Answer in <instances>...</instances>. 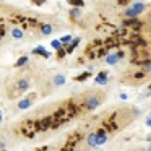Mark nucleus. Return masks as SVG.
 Returning <instances> with one entry per match:
<instances>
[{"label": "nucleus", "mask_w": 151, "mask_h": 151, "mask_svg": "<svg viewBox=\"0 0 151 151\" xmlns=\"http://www.w3.org/2000/svg\"><path fill=\"white\" fill-rule=\"evenodd\" d=\"M104 98H106V93L102 89H93V91L86 93L83 96V111L86 112L96 111L104 102Z\"/></svg>", "instance_id": "obj_1"}, {"label": "nucleus", "mask_w": 151, "mask_h": 151, "mask_svg": "<svg viewBox=\"0 0 151 151\" xmlns=\"http://www.w3.org/2000/svg\"><path fill=\"white\" fill-rule=\"evenodd\" d=\"M145 10H146V5H145L143 2H135L133 5H130V7L124 8L122 15H124L125 18H137L138 15H141Z\"/></svg>", "instance_id": "obj_2"}, {"label": "nucleus", "mask_w": 151, "mask_h": 151, "mask_svg": "<svg viewBox=\"0 0 151 151\" xmlns=\"http://www.w3.org/2000/svg\"><path fill=\"white\" fill-rule=\"evenodd\" d=\"M28 89H29V81H28L26 78L17 80V83H15V93H17V94H21V93L28 91Z\"/></svg>", "instance_id": "obj_3"}, {"label": "nucleus", "mask_w": 151, "mask_h": 151, "mask_svg": "<svg viewBox=\"0 0 151 151\" xmlns=\"http://www.w3.org/2000/svg\"><path fill=\"white\" fill-rule=\"evenodd\" d=\"M34 98H36V94L29 96V98H24V99H21V101L18 102V109H20V111H24V109L31 107V106H33V102H34Z\"/></svg>", "instance_id": "obj_4"}, {"label": "nucleus", "mask_w": 151, "mask_h": 151, "mask_svg": "<svg viewBox=\"0 0 151 151\" xmlns=\"http://www.w3.org/2000/svg\"><path fill=\"white\" fill-rule=\"evenodd\" d=\"M96 133H98V148H99V146H102L104 143H107V141H109V133L104 130V128L98 130Z\"/></svg>", "instance_id": "obj_5"}, {"label": "nucleus", "mask_w": 151, "mask_h": 151, "mask_svg": "<svg viewBox=\"0 0 151 151\" xmlns=\"http://www.w3.org/2000/svg\"><path fill=\"white\" fill-rule=\"evenodd\" d=\"M124 55L122 52H115V54H109V55H106V63L107 65H115V63L119 62V59Z\"/></svg>", "instance_id": "obj_6"}, {"label": "nucleus", "mask_w": 151, "mask_h": 151, "mask_svg": "<svg viewBox=\"0 0 151 151\" xmlns=\"http://www.w3.org/2000/svg\"><path fill=\"white\" fill-rule=\"evenodd\" d=\"M94 81L98 83V85H107V72H101L94 78Z\"/></svg>", "instance_id": "obj_7"}, {"label": "nucleus", "mask_w": 151, "mask_h": 151, "mask_svg": "<svg viewBox=\"0 0 151 151\" xmlns=\"http://www.w3.org/2000/svg\"><path fill=\"white\" fill-rule=\"evenodd\" d=\"M52 83H54V86H63L65 85V76H63L62 73H57V75L54 76Z\"/></svg>", "instance_id": "obj_8"}, {"label": "nucleus", "mask_w": 151, "mask_h": 151, "mask_svg": "<svg viewBox=\"0 0 151 151\" xmlns=\"http://www.w3.org/2000/svg\"><path fill=\"white\" fill-rule=\"evenodd\" d=\"M10 34H12L13 39H23V36H24L23 29H20V28H13V29L10 31Z\"/></svg>", "instance_id": "obj_9"}, {"label": "nucleus", "mask_w": 151, "mask_h": 151, "mask_svg": "<svg viewBox=\"0 0 151 151\" xmlns=\"http://www.w3.org/2000/svg\"><path fill=\"white\" fill-rule=\"evenodd\" d=\"M54 28L50 26V24H41V33L44 34V36H49V34H52Z\"/></svg>", "instance_id": "obj_10"}, {"label": "nucleus", "mask_w": 151, "mask_h": 151, "mask_svg": "<svg viewBox=\"0 0 151 151\" xmlns=\"http://www.w3.org/2000/svg\"><path fill=\"white\" fill-rule=\"evenodd\" d=\"M33 54H39V55H44L47 59V57H50V54L47 52L46 49H44L42 46H39V47H36V49H33Z\"/></svg>", "instance_id": "obj_11"}, {"label": "nucleus", "mask_w": 151, "mask_h": 151, "mask_svg": "<svg viewBox=\"0 0 151 151\" xmlns=\"http://www.w3.org/2000/svg\"><path fill=\"white\" fill-rule=\"evenodd\" d=\"M78 42H80V39H73V41H72V44H70V46H67V49H65V50H67V54H72V52H73V49H75V47L78 46Z\"/></svg>", "instance_id": "obj_12"}, {"label": "nucleus", "mask_w": 151, "mask_h": 151, "mask_svg": "<svg viewBox=\"0 0 151 151\" xmlns=\"http://www.w3.org/2000/svg\"><path fill=\"white\" fill-rule=\"evenodd\" d=\"M70 17L72 18H80L81 17V8H72V10H70Z\"/></svg>", "instance_id": "obj_13"}, {"label": "nucleus", "mask_w": 151, "mask_h": 151, "mask_svg": "<svg viewBox=\"0 0 151 151\" xmlns=\"http://www.w3.org/2000/svg\"><path fill=\"white\" fill-rule=\"evenodd\" d=\"M68 4L73 5V7H76V8H81L83 5H85V2H83V0H68Z\"/></svg>", "instance_id": "obj_14"}, {"label": "nucleus", "mask_w": 151, "mask_h": 151, "mask_svg": "<svg viewBox=\"0 0 151 151\" xmlns=\"http://www.w3.org/2000/svg\"><path fill=\"white\" fill-rule=\"evenodd\" d=\"M28 60H29V59H28L26 55L20 57V59L17 60V67H21V65H26V63H28Z\"/></svg>", "instance_id": "obj_15"}, {"label": "nucleus", "mask_w": 151, "mask_h": 151, "mask_svg": "<svg viewBox=\"0 0 151 151\" xmlns=\"http://www.w3.org/2000/svg\"><path fill=\"white\" fill-rule=\"evenodd\" d=\"M89 76H91V73H89V72H86V73H83V75H80V76H76V81H85V80L86 78H89Z\"/></svg>", "instance_id": "obj_16"}, {"label": "nucleus", "mask_w": 151, "mask_h": 151, "mask_svg": "<svg viewBox=\"0 0 151 151\" xmlns=\"http://www.w3.org/2000/svg\"><path fill=\"white\" fill-rule=\"evenodd\" d=\"M52 47L54 49H62V42H60V41H52Z\"/></svg>", "instance_id": "obj_17"}, {"label": "nucleus", "mask_w": 151, "mask_h": 151, "mask_svg": "<svg viewBox=\"0 0 151 151\" xmlns=\"http://www.w3.org/2000/svg\"><path fill=\"white\" fill-rule=\"evenodd\" d=\"M70 41H72V36L68 34V36H63L62 39H60V42H62V44H67V42H70Z\"/></svg>", "instance_id": "obj_18"}, {"label": "nucleus", "mask_w": 151, "mask_h": 151, "mask_svg": "<svg viewBox=\"0 0 151 151\" xmlns=\"http://www.w3.org/2000/svg\"><path fill=\"white\" fill-rule=\"evenodd\" d=\"M146 125H148V127H151V115H148V117H146Z\"/></svg>", "instance_id": "obj_19"}, {"label": "nucleus", "mask_w": 151, "mask_h": 151, "mask_svg": "<svg viewBox=\"0 0 151 151\" xmlns=\"http://www.w3.org/2000/svg\"><path fill=\"white\" fill-rule=\"evenodd\" d=\"M146 24L151 28V12H150V15H148V21H146Z\"/></svg>", "instance_id": "obj_20"}, {"label": "nucleus", "mask_w": 151, "mask_h": 151, "mask_svg": "<svg viewBox=\"0 0 151 151\" xmlns=\"http://www.w3.org/2000/svg\"><path fill=\"white\" fill-rule=\"evenodd\" d=\"M34 4H37V5H42L44 4V0H33Z\"/></svg>", "instance_id": "obj_21"}, {"label": "nucleus", "mask_w": 151, "mask_h": 151, "mask_svg": "<svg viewBox=\"0 0 151 151\" xmlns=\"http://www.w3.org/2000/svg\"><path fill=\"white\" fill-rule=\"evenodd\" d=\"M127 2H128V0H119V5H125Z\"/></svg>", "instance_id": "obj_22"}, {"label": "nucleus", "mask_w": 151, "mask_h": 151, "mask_svg": "<svg viewBox=\"0 0 151 151\" xmlns=\"http://www.w3.org/2000/svg\"><path fill=\"white\" fill-rule=\"evenodd\" d=\"M5 146V143H4V141H0V148H4Z\"/></svg>", "instance_id": "obj_23"}, {"label": "nucleus", "mask_w": 151, "mask_h": 151, "mask_svg": "<svg viewBox=\"0 0 151 151\" xmlns=\"http://www.w3.org/2000/svg\"><path fill=\"white\" fill-rule=\"evenodd\" d=\"M0 124H2V112H0Z\"/></svg>", "instance_id": "obj_24"}, {"label": "nucleus", "mask_w": 151, "mask_h": 151, "mask_svg": "<svg viewBox=\"0 0 151 151\" xmlns=\"http://www.w3.org/2000/svg\"><path fill=\"white\" fill-rule=\"evenodd\" d=\"M146 151H151V145H150V146H148V150Z\"/></svg>", "instance_id": "obj_25"}, {"label": "nucleus", "mask_w": 151, "mask_h": 151, "mask_svg": "<svg viewBox=\"0 0 151 151\" xmlns=\"http://www.w3.org/2000/svg\"><path fill=\"white\" fill-rule=\"evenodd\" d=\"M148 140H150V141H151V135H150V137H148Z\"/></svg>", "instance_id": "obj_26"}, {"label": "nucleus", "mask_w": 151, "mask_h": 151, "mask_svg": "<svg viewBox=\"0 0 151 151\" xmlns=\"http://www.w3.org/2000/svg\"><path fill=\"white\" fill-rule=\"evenodd\" d=\"M135 2H143V0H135Z\"/></svg>", "instance_id": "obj_27"}, {"label": "nucleus", "mask_w": 151, "mask_h": 151, "mask_svg": "<svg viewBox=\"0 0 151 151\" xmlns=\"http://www.w3.org/2000/svg\"><path fill=\"white\" fill-rule=\"evenodd\" d=\"M150 72H151V65H150Z\"/></svg>", "instance_id": "obj_28"}, {"label": "nucleus", "mask_w": 151, "mask_h": 151, "mask_svg": "<svg viewBox=\"0 0 151 151\" xmlns=\"http://www.w3.org/2000/svg\"><path fill=\"white\" fill-rule=\"evenodd\" d=\"M2 151H5V150H2Z\"/></svg>", "instance_id": "obj_29"}]
</instances>
